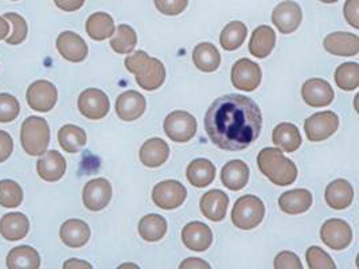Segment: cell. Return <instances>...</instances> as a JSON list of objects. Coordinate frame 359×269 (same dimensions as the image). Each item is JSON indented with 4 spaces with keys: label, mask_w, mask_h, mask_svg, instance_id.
<instances>
[{
    "label": "cell",
    "mask_w": 359,
    "mask_h": 269,
    "mask_svg": "<svg viewBox=\"0 0 359 269\" xmlns=\"http://www.w3.org/2000/svg\"><path fill=\"white\" fill-rule=\"evenodd\" d=\"M205 128L218 149L241 151L262 134V109L246 96L226 95L214 101L208 109Z\"/></svg>",
    "instance_id": "obj_1"
},
{
    "label": "cell",
    "mask_w": 359,
    "mask_h": 269,
    "mask_svg": "<svg viewBox=\"0 0 359 269\" xmlns=\"http://www.w3.org/2000/svg\"><path fill=\"white\" fill-rule=\"evenodd\" d=\"M257 165L262 174L275 185H292L297 178L296 165L278 149L268 147L262 150L257 156Z\"/></svg>",
    "instance_id": "obj_2"
},
{
    "label": "cell",
    "mask_w": 359,
    "mask_h": 269,
    "mask_svg": "<svg viewBox=\"0 0 359 269\" xmlns=\"http://www.w3.org/2000/svg\"><path fill=\"white\" fill-rule=\"evenodd\" d=\"M22 149L30 156H42L48 151L50 128L48 121L39 116L26 118L20 128Z\"/></svg>",
    "instance_id": "obj_3"
},
{
    "label": "cell",
    "mask_w": 359,
    "mask_h": 269,
    "mask_svg": "<svg viewBox=\"0 0 359 269\" xmlns=\"http://www.w3.org/2000/svg\"><path fill=\"white\" fill-rule=\"evenodd\" d=\"M265 216V206L260 198L255 195H244L234 203L231 210V221L234 226L243 230H250L259 226Z\"/></svg>",
    "instance_id": "obj_4"
},
{
    "label": "cell",
    "mask_w": 359,
    "mask_h": 269,
    "mask_svg": "<svg viewBox=\"0 0 359 269\" xmlns=\"http://www.w3.org/2000/svg\"><path fill=\"white\" fill-rule=\"evenodd\" d=\"M164 132L175 143L190 142L196 134V120L186 111L171 112L164 120Z\"/></svg>",
    "instance_id": "obj_5"
},
{
    "label": "cell",
    "mask_w": 359,
    "mask_h": 269,
    "mask_svg": "<svg viewBox=\"0 0 359 269\" xmlns=\"http://www.w3.org/2000/svg\"><path fill=\"white\" fill-rule=\"evenodd\" d=\"M26 99L29 106L41 113L50 112L58 100V92L55 85L46 80H38L29 86Z\"/></svg>",
    "instance_id": "obj_6"
},
{
    "label": "cell",
    "mask_w": 359,
    "mask_h": 269,
    "mask_svg": "<svg viewBox=\"0 0 359 269\" xmlns=\"http://www.w3.org/2000/svg\"><path fill=\"white\" fill-rule=\"evenodd\" d=\"M260 67L252 60H238L231 69V84L243 92H253L262 84Z\"/></svg>",
    "instance_id": "obj_7"
},
{
    "label": "cell",
    "mask_w": 359,
    "mask_h": 269,
    "mask_svg": "<svg viewBox=\"0 0 359 269\" xmlns=\"http://www.w3.org/2000/svg\"><path fill=\"white\" fill-rule=\"evenodd\" d=\"M339 128V118L337 113L319 112L306 120L304 131L310 142H323L332 136Z\"/></svg>",
    "instance_id": "obj_8"
},
{
    "label": "cell",
    "mask_w": 359,
    "mask_h": 269,
    "mask_svg": "<svg viewBox=\"0 0 359 269\" xmlns=\"http://www.w3.org/2000/svg\"><path fill=\"white\" fill-rule=\"evenodd\" d=\"M186 198L187 190L178 181H164L152 190V201L163 210H174L180 207Z\"/></svg>",
    "instance_id": "obj_9"
},
{
    "label": "cell",
    "mask_w": 359,
    "mask_h": 269,
    "mask_svg": "<svg viewBox=\"0 0 359 269\" xmlns=\"http://www.w3.org/2000/svg\"><path fill=\"white\" fill-rule=\"evenodd\" d=\"M79 109L85 118L101 120L109 113L111 102L102 90L89 88L85 89L79 97Z\"/></svg>",
    "instance_id": "obj_10"
},
{
    "label": "cell",
    "mask_w": 359,
    "mask_h": 269,
    "mask_svg": "<svg viewBox=\"0 0 359 269\" xmlns=\"http://www.w3.org/2000/svg\"><path fill=\"white\" fill-rule=\"evenodd\" d=\"M112 185L105 178L89 181L82 191V201L88 210L100 212L105 209L112 200Z\"/></svg>",
    "instance_id": "obj_11"
},
{
    "label": "cell",
    "mask_w": 359,
    "mask_h": 269,
    "mask_svg": "<svg viewBox=\"0 0 359 269\" xmlns=\"http://www.w3.org/2000/svg\"><path fill=\"white\" fill-rule=\"evenodd\" d=\"M320 238L334 251L346 249L353 241V230L350 225L342 219L326 221L320 229Z\"/></svg>",
    "instance_id": "obj_12"
},
{
    "label": "cell",
    "mask_w": 359,
    "mask_h": 269,
    "mask_svg": "<svg viewBox=\"0 0 359 269\" xmlns=\"http://www.w3.org/2000/svg\"><path fill=\"white\" fill-rule=\"evenodd\" d=\"M302 20H303L302 8L296 1L292 0H285L280 3L272 13V22L278 27L280 33H294L299 29Z\"/></svg>",
    "instance_id": "obj_13"
},
{
    "label": "cell",
    "mask_w": 359,
    "mask_h": 269,
    "mask_svg": "<svg viewBox=\"0 0 359 269\" xmlns=\"http://www.w3.org/2000/svg\"><path fill=\"white\" fill-rule=\"evenodd\" d=\"M182 241L186 248L194 252H205L212 242V229L199 221L187 223L182 230Z\"/></svg>",
    "instance_id": "obj_14"
},
{
    "label": "cell",
    "mask_w": 359,
    "mask_h": 269,
    "mask_svg": "<svg viewBox=\"0 0 359 269\" xmlns=\"http://www.w3.org/2000/svg\"><path fill=\"white\" fill-rule=\"evenodd\" d=\"M147 101L143 95L135 90L124 92L116 101V113L124 121H133L143 116Z\"/></svg>",
    "instance_id": "obj_15"
},
{
    "label": "cell",
    "mask_w": 359,
    "mask_h": 269,
    "mask_svg": "<svg viewBox=\"0 0 359 269\" xmlns=\"http://www.w3.org/2000/svg\"><path fill=\"white\" fill-rule=\"evenodd\" d=\"M57 49L69 62H82L88 57L86 42L73 32H64L58 35Z\"/></svg>",
    "instance_id": "obj_16"
},
{
    "label": "cell",
    "mask_w": 359,
    "mask_h": 269,
    "mask_svg": "<svg viewBox=\"0 0 359 269\" xmlns=\"http://www.w3.org/2000/svg\"><path fill=\"white\" fill-rule=\"evenodd\" d=\"M38 175L46 182L60 181L66 172L65 158L55 150L46 151L36 163Z\"/></svg>",
    "instance_id": "obj_17"
},
{
    "label": "cell",
    "mask_w": 359,
    "mask_h": 269,
    "mask_svg": "<svg viewBox=\"0 0 359 269\" xmlns=\"http://www.w3.org/2000/svg\"><path fill=\"white\" fill-rule=\"evenodd\" d=\"M323 45L330 54L339 57H353L359 53V38L355 34L346 32L330 34Z\"/></svg>",
    "instance_id": "obj_18"
},
{
    "label": "cell",
    "mask_w": 359,
    "mask_h": 269,
    "mask_svg": "<svg viewBox=\"0 0 359 269\" xmlns=\"http://www.w3.org/2000/svg\"><path fill=\"white\" fill-rule=\"evenodd\" d=\"M302 96L310 106H327L334 100V90L325 80L311 78L303 85Z\"/></svg>",
    "instance_id": "obj_19"
},
{
    "label": "cell",
    "mask_w": 359,
    "mask_h": 269,
    "mask_svg": "<svg viewBox=\"0 0 359 269\" xmlns=\"http://www.w3.org/2000/svg\"><path fill=\"white\" fill-rule=\"evenodd\" d=\"M30 230V221L19 212L7 213L0 219V235L7 241H20Z\"/></svg>",
    "instance_id": "obj_20"
},
{
    "label": "cell",
    "mask_w": 359,
    "mask_h": 269,
    "mask_svg": "<svg viewBox=\"0 0 359 269\" xmlns=\"http://www.w3.org/2000/svg\"><path fill=\"white\" fill-rule=\"evenodd\" d=\"M60 237L66 247L81 248L90 238V228L81 219H67L61 225Z\"/></svg>",
    "instance_id": "obj_21"
},
{
    "label": "cell",
    "mask_w": 359,
    "mask_h": 269,
    "mask_svg": "<svg viewBox=\"0 0 359 269\" xmlns=\"http://www.w3.org/2000/svg\"><path fill=\"white\" fill-rule=\"evenodd\" d=\"M201 212L210 221L219 222L225 219L228 212L229 197L221 190H212L201 200Z\"/></svg>",
    "instance_id": "obj_22"
},
{
    "label": "cell",
    "mask_w": 359,
    "mask_h": 269,
    "mask_svg": "<svg viewBox=\"0 0 359 269\" xmlns=\"http://www.w3.org/2000/svg\"><path fill=\"white\" fill-rule=\"evenodd\" d=\"M139 156L146 167H161L170 156V147L163 139H149L142 146Z\"/></svg>",
    "instance_id": "obj_23"
},
{
    "label": "cell",
    "mask_w": 359,
    "mask_h": 269,
    "mask_svg": "<svg viewBox=\"0 0 359 269\" xmlns=\"http://www.w3.org/2000/svg\"><path fill=\"white\" fill-rule=\"evenodd\" d=\"M327 205L334 210L347 209L354 200V188L347 181L337 179L332 181L326 188Z\"/></svg>",
    "instance_id": "obj_24"
},
{
    "label": "cell",
    "mask_w": 359,
    "mask_h": 269,
    "mask_svg": "<svg viewBox=\"0 0 359 269\" xmlns=\"http://www.w3.org/2000/svg\"><path fill=\"white\" fill-rule=\"evenodd\" d=\"M276 34L269 26H259L249 41V51L256 58H266L275 48Z\"/></svg>",
    "instance_id": "obj_25"
},
{
    "label": "cell",
    "mask_w": 359,
    "mask_h": 269,
    "mask_svg": "<svg viewBox=\"0 0 359 269\" xmlns=\"http://www.w3.org/2000/svg\"><path fill=\"white\" fill-rule=\"evenodd\" d=\"M250 171L243 160H230L222 171H221V181L225 187L233 191L243 190L249 181Z\"/></svg>",
    "instance_id": "obj_26"
},
{
    "label": "cell",
    "mask_w": 359,
    "mask_h": 269,
    "mask_svg": "<svg viewBox=\"0 0 359 269\" xmlns=\"http://www.w3.org/2000/svg\"><path fill=\"white\" fill-rule=\"evenodd\" d=\"M278 205L281 210L287 214H302L310 209L312 205V194L306 188L290 190L280 197Z\"/></svg>",
    "instance_id": "obj_27"
},
{
    "label": "cell",
    "mask_w": 359,
    "mask_h": 269,
    "mask_svg": "<svg viewBox=\"0 0 359 269\" xmlns=\"http://www.w3.org/2000/svg\"><path fill=\"white\" fill-rule=\"evenodd\" d=\"M136 76V83L137 85L144 89V90H156L159 89L165 81V69L164 65L156 58H149L147 67L143 70H140L139 73L135 74Z\"/></svg>",
    "instance_id": "obj_28"
},
{
    "label": "cell",
    "mask_w": 359,
    "mask_h": 269,
    "mask_svg": "<svg viewBox=\"0 0 359 269\" xmlns=\"http://www.w3.org/2000/svg\"><path fill=\"white\" fill-rule=\"evenodd\" d=\"M6 264L10 269H38L41 267V257L33 247L20 245L7 254Z\"/></svg>",
    "instance_id": "obj_29"
},
{
    "label": "cell",
    "mask_w": 359,
    "mask_h": 269,
    "mask_svg": "<svg viewBox=\"0 0 359 269\" xmlns=\"http://www.w3.org/2000/svg\"><path fill=\"white\" fill-rule=\"evenodd\" d=\"M187 181L198 188H203L212 185L215 178V166L209 159L199 158L193 160L186 170Z\"/></svg>",
    "instance_id": "obj_30"
},
{
    "label": "cell",
    "mask_w": 359,
    "mask_h": 269,
    "mask_svg": "<svg viewBox=\"0 0 359 269\" xmlns=\"http://www.w3.org/2000/svg\"><path fill=\"white\" fill-rule=\"evenodd\" d=\"M193 61L198 70L212 73L221 65V54L212 43L202 42L193 51Z\"/></svg>",
    "instance_id": "obj_31"
},
{
    "label": "cell",
    "mask_w": 359,
    "mask_h": 269,
    "mask_svg": "<svg viewBox=\"0 0 359 269\" xmlns=\"http://www.w3.org/2000/svg\"><path fill=\"white\" fill-rule=\"evenodd\" d=\"M273 144L285 152H294L302 146V136L297 127L291 123H281L273 130Z\"/></svg>",
    "instance_id": "obj_32"
},
{
    "label": "cell",
    "mask_w": 359,
    "mask_h": 269,
    "mask_svg": "<svg viewBox=\"0 0 359 269\" xmlns=\"http://www.w3.org/2000/svg\"><path fill=\"white\" fill-rule=\"evenodd\" d=\"M86 33L93 41H104L114 35V18L107 13H95L86 20Z\"/></svg>",
    "instance_id": "obj_33"
},
{
    "label": "cell",
    "mask_w": 359,
    "mask_h": 269,
    "mask_svg": "<svg viewBox=\"0 0 359 269\" xmlns=\"http://www.w3.org/2000/svg\"><path fill=\"white\" fill-rule=\"evenodd\" d=\"M167 233V221L159 214H147L139 222V235L147 242L161 241Z\"/></svg>",
    "instance_id": "obj_34"
},
{
    "label": "cell",
    "mask_w": 359,
    "mask_h": 269,
    "mask_svg": "<svg viewBox=\"0 0 359 269\" xmlns=\"http://www.w3.org/2000/svg\"><path fill=\"white\" fill-rule=\"evenodd\" d=\"M88 136L81 127L66 124L58 131V142L60 146L69 153H76L80 151L86 144Z\"/></svg>",
    "instance_id": "obj_35"
},
{
    "label": "cell",
    "mask_w": 359,
    "mask_h": 269,
    "mask_svg": "<svg viewBox=\"0 0 359 269\" xmlns=\"http://www.w3.org/2000/svg\"><path fill=\"white\" fill-rule=\"evenodd\" d=\"M248 35V29L245 25L240 20H233L225 26V29L221 33V46L225 50H237L245 41Z\"/></svg>",
    "instance_id": "obj_36"
},
{
    "label": "cell",
    "mask_w": 359,
    "mask_h": 269,
    "mask_svg": "<svg viewBox=\"0 0 359 269\" xmlns=\"http://www.w3.org/2000/svg\"><path fill=\"white\" fill-rule=\"evenodd\" d=\"M335 83L346 92L355 90L359 86V64L346 62L337 69Z\"/></svg>",
    "instance_id": "obj_37"
},
{
    "label": "cell",
    "mask_w": 359,
    "mask_h": 269,
    "mask_svg": "<svg viewBox=\"0 0 359 269\" xmlns=\"http://www.w3.org/2000/svg\"><path fill=\"white\" fill-rule=\"evenodd\" d=\"M137 43V36L135 30L128 25H120L114 38L111 39V48L118 54L131 53Z\"/></svg>",
    "instance_id": "obj_38"
},
{
    "label": "cell",
    "mask_w": 359,
    "mask_h": 269,
    "mask_svg": "<svg viewBox=\"0 0 359 269\" xmlns=\"http://www.w3.org/2000/svg\"><path fill=\"white\" fill-rule=\"evenodd\" d=\"M23 202V190L15 181H0V206L6 209L19 207Z\"/></svg>",
    "instance_id": "obj_39"
},
{
    "label": "cell",
    "mask_w": 359,
    "mask_h": 269,
    "mask_svg": "<svg viewBox=\"0 0 359 269\" xmlns=\"http://www.w3.org/2000/svg\"><path fill=\"white\" fill-rule=\"evenodd\" d=\"M20 113V104L17 97L8 93H0V123L14 121Z\"/></svg>",
    "instance_id": "obj_40"
},
{
    "label": "cell",
    "mask_w": 359,
    "mask_h": 269,
    "mask_svg": "<svg viewBox=\"0 0 359 269\" xmlns=\"http://www.w3.org/2000/svg\"><path fill=\"white\" fill-rule=\"evenodd\" d=\"M4 18L8 19L14 27L13 34L10 36H7L4 41L13 46L22 43L27 36V23L25 20V18L20 17L17 13H6Z\"/></svg>",
    "instance_id": "obj_41"
},
{
    "label": "cell",
    "mask_w": 359,
    "mask_h": 269,
    "mask_svg": "<svg viewBox=\"0 0 359 269\" xmlns=\"http://www.w3.org/2000/svg\"><path fill=\"white\" fill-rule=\"evenodd\" d=\"M307 264L311 269H335L332 258L319 247H310L306 253Z\"/></svg>",
    "instance_id": "obj_42"
},
{
    "label": "cell",
    "mask_w": 359,
    "mask_h": 269,
    "mask_svg": "<svg viewBox=\"0 0 359 269\" xmlns=\"http://www.w3.org/2000/svg\"><path fill=\"white\" fill-rule=\"evenodd\" d=\"M154 1L158 11H161L162 14L168 17L180 15L189 6V0H154Z\"/></svg>",
    "instance_id": "obj_43"
},
{
    "label": "cell",
    "mask_w": 359,
    "mask_h": 269,
    "mask_svg": "<svg viewBox=\"0 0 359 269\" xmlns=\"http://www.w3.org/2000/svg\"><path fill=\"white\" fill-rule=\"evenodd\" d=\"M149 55L144 51L139 50L135 51L131 55H128L126 58V67L127 70L132 73V74H136L139 73L140 70H143L144 67H147L148 61H149Z\"/></svg>",
    "instance_id": "obj_44"
},
{
    "label": "cell",
    "mask_w": 359,
    "mask_h": 269,
    "mask_svg": "<svg viewBox=\"0 0 359 269\" xmlns=\"http://www.w3.org/2000/svg\"><path fill=\"white\" fill-rule=\"evenodd\" d=\"M275 268L276 269H303V264L300 258L292 252H280L275 258Z\"/></svg>",
    "instance_id": "obj_45"
},
{
    "label": "cell",
    "mask_w": 359,
    "mask_h": 269,
    "mask_svg": "<svg viewBox=\"0 0 359 269\" xmlns=\"http://www.w3.org/2000/svg\"><path fill=\"white\" fill-rule=\"evenodd\" d=\"M344 18L351 27L359 29V0H347L344 4Z\"/></svg>",
    "instance_id": "obj_46"
},
{
    "label": "cell",
    "mask_w": 359,
    "mask_h": 269,
    "mask_svg": "<svg viewBox=\"0 0 359 269\" xmlns=\"http://www.w3.org/2000/svg\"><path fill=\"white\" fill-rule=\"evenodd\" d=\"M14 151V140L11 134L0 131V163L6 162Z\"/></svg>",
    "instance_id": "obj_47"
},
{
    "label": "cell",
    "mask_w": 359,
    "mask_h": 269,
    "mask_svg": "<svg viewBox=\"0 0 359 269\" xmlns=\"http://www.w3.org/2000/svg\"><path fill=\"white\" fill-rule=\"evenodd\" d=\"M55 6L66 13H73L80 10L85 0H54Z\"/></svg>",
    "instance_id": "obj_48"
},
{
    "label": "cell",
    "mask_w": 359,
    "mask_h": 269,
    "mask_svg": "<svg viewBox=\"0 0 359 269\" xmlns=\"http://www.w3.org/2000/svg\"><path fill=\"white\" fill-rule=\"evenodd\" d=\"M180 269H186V268H206L210 269L212 267L206 263V261H203V260H201V258H196V257H190V258H186V260H183L182 261V264L180 265Z\"/></svg>",
    "instance_id": "obj_49"
},
{
    "label": "cell",
    "mask_w": 359,
    "mask_h": 269,
    "mask_svg": "<svg viewBox=\"0 0 359 269\" xmlns=\"http://www.w3.org/2000/svg\"><path fill=\"white\" fill-rule=\"evenodd\" d=\"M64 268L70 269V268H88L92 269V265L89 264V263H86V261H82V260H77V258H70V260H67L65 264H64Z\"/></svg>",
    "instance_id": "obj_50"
},
{
    "label": "cell",
    "mask_w": 359,
    "mask_h": 269,
    "mask_svg": "<svg viewBox=\"0 0 359 269\" xmlns=\"http://www.w3.org/2000/svg\"><path fill=\"white\" fill-rule=\"evenodd\" d=\"M10 33V25L7 23L6 18L0 17V41L6 39Z\"/></svg>",
    "instance_id": "obj_51"
},
{
    "label": "cell",
    "mask_w": 359,
    "mask_h": 269,
    "mask_svg": "<svg viewBox=\"0 0 359 269\" xmlns=\"http://www.w3.org/2000/svg\"><path fill=\"white\" fill-rule=\"evenodd\" d=\"M322 3H326V4H331V3H337L338 0H320Z\"/></svg>",
    "instance_id": "obj_52"
},
{
    "label": "cell",
    "mask_w": 359,
    "mask_h": 269,
    "mask_svg": "<svg viewBox=\"0 0 359 269\" xmlns=\"http://www.w3.org/2000/svg\"><path fill=\"white\" fill-rule=\"evenodd\" d=\"M13 1H17V0H13Z\"/></svg>",
    "instance_id": "obj_53"
}]
</instances>
